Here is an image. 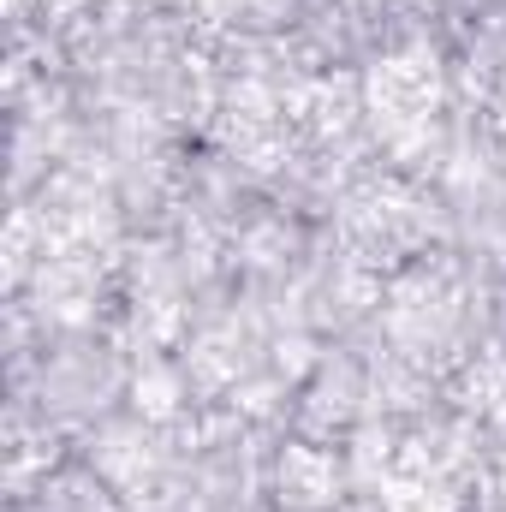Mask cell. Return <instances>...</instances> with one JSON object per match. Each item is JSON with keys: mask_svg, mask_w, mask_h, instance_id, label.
<instances>
[{"mask_svg": "<svg viewBox=\"0 0 506 512\" xmlns=\"http://www.w3.org/2000/svg\"><path fill=\"white\" fill-rule=\"evenodd\" d=\"M18 512H120V507H114V495H108L102 477H90V471H54V477H42L24 495Z\"/></svg>", "mask_w": 506, "mask_h": 512, "instance_id": "1", "label": "cell"}]
</instances>
